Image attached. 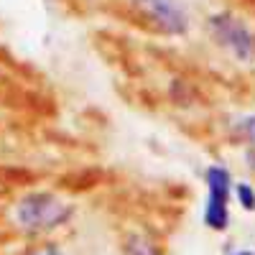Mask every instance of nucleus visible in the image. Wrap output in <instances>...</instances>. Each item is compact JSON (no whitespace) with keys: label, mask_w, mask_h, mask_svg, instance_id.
Segmentation results:
<instances>
[{"label":"nucleus","mask_w":255,"mask_h":255,"mask_svg":"<svg viewBox=\"0 0 255 255\" xmlns=\"http://www.w3.org/2000/svg\"><path fill=\"white\" fill-rule=\"evenodd\" d=\"M245 161H248V166H250L253 171H255V148H250V151L245 153Z\"/></svg>","instance_id":"nucleus-7"},{"label":"nucleus","mask_w":255,"mask_h":255,"mask_svg":"<svg viewBox=\"0 0 255 255\" xmlns=\"http://www.w3.org/2000/svg\"><path fill=\"white\" fill-rule=\"evenodd\" d=\"M33 255H64V253L56 250V248H44V250H38V253H33Z\"/></svg>","instance_id":"nucleus-8"},{"label":"nucleus","mask_w":255,"mask_h":255,"mask_svg":"<svg viewBox=\"0 0 255 255\" xmlns=\"http://www.w3.org/2000/svg\"><path fill=\"white\" fill-rule=\"evenodd\" d=\"M235 255H255V253H250V250H240V253H235Z\"/></svg>","instance_id":"nucleus-9"},{"label":"nucleus","mask_w":255,"mask_h":255,"mask_svg":"<svg viewBox=\"0 0 255 255\" xmlns=\"http://www.w3.org/2000/svg\"><path fill=\"white\" fill-rule=\"evenodd\" d=\"M145 13L148 20H153L156 28L168 36H184L189 31V15L179 0H133Z\"/></svg>","instance_id":"nucleus-4"},{"label":"nucleus","mask_w":255,"mask_h":255,"mask_svg":"<svg viewBox=\"0 0 255 255\" xmlns=\"http://www.w3.org/2000/svg\"><path fill=\"white\" fill-rule=\"evenodd\" d=\"M207 26L215 44L222 46L235 61L250 64L255 59V33L243 18H238L230 10H222V13H212Z\"/></svg>","instance_id":"nucleus-2"},{"label":"nucleus","mask_w":255,"mask_h":255,"mask_svg":"<svg viewBox=\"0 0 255 255\" xmlns=\"http://www.w3.org/2000/svg\"><path fill=\"white\" fill-rule=\"evenodd\" d=\"M207 207H204V225L209 230H227L230 225V191L232 176L225 166L207 168Z\"/></svg>","instance_id":"nucleus-3"},{"label":"nucleus","mask_w":255,"mask_h":255,"mask_svg":"<svg viewBox=\"0 0 255 255\" xmlns=\"http://www.w3.org/2000/svg\"><path fill=\"white\" fill-rule=\"evenodd\" d=\"M72 215H74L72 204L59 199L56 194H49V191H33V194L20 199L13 209V217H15L18 227L26 232L56 230Z\"/></svg>","instance_id":"nucleus-1"},{"label":"nucleus","mask_w":255,"mask_h":255,"mask_svg":"<svg viewBox=\"0 0 255 255\" xmlns=\"http://www.w3.org/2000/svg\"><path fill=\"white\" fill-rule=\"evenodd\" d=\"M235 194H238V204H240L243 209H248V212L255 209V189H253L250 184H238Z\"/></svg>","instance_id":"nucleus-6"},{"label":"nucleus","mask_w":255,"mask_h":255,"mask_svg":"<svg viewBox=\"0 0 255 255\" xmlns=\"http://www.w3.org/2000/svg\"><path fill=\"white\" fill-rule=\"evenodd\" d=\"M232 133H235L240 140L250 143L255 148V113H243V115H235L230 123Z\"/></svg>","instance_id":"nucleus-5"}]
</instances>
